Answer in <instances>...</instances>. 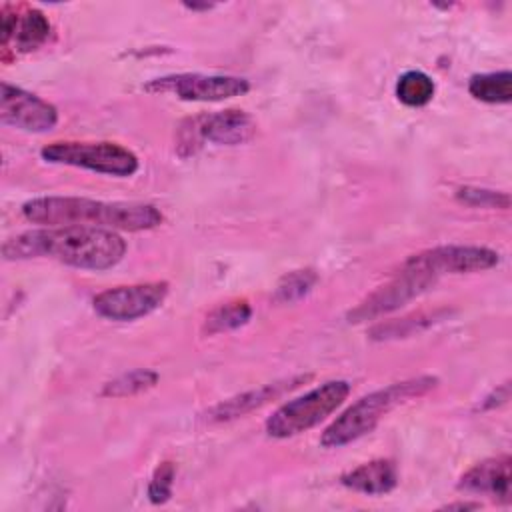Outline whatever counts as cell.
I'll list each match as a JSON object with an SVG mask.
<instances>
[{"mask_svg": "<svg viewBox=\"0 0 512 512\" xmlns=\"http://www.w3.org/2000/svg\"><path fill=\"white\" fill-rule=\"evenodd\" d=\"M436 382L438 380L434 376H418L362 396L322 432L320 444L324 448H340L348 442L362 438L376 428L384 414L412 398L424 396L436 386Z\"/></svg>", "mask_w": 512, "mask_h": 512, "instance_id": "3957f363", "label": "cell"}, {"mask_svg": "<svg viewBox=\"0 0 512 512\" xmlns=\"http://www.w3.org/2000/svg\"><path fill=\"white\" fill-rule=\"evenodd\" d=\"M252 316V308L246 300H232L226 304H220L214 308L204 322V332L208 334H218L226 330H234L242 324H246Z\"/></svg>", "mask_w": 512, "mask_h": 512, "instance_id": "ac0fdd59", "label": "cell"}, {"mask_svg": "<svg viewBox=\"0 0 512 512\" xmlns=\"http://www.w3.org/2000/svg\"><path fill=\"white\" fill-rule=\"evenodd\" d=\"M174 476H176V468L172 462H162L154 470L152 480L148 484V498L152 504H164L170 500Z\"/></svg>", "mask_w": 512, "mask_h": 512, "instance_id": "603a6c76", "label": "cell"}, {"mask_svg": "<svg viewBox=\"0 0 512 512\" xmlns=\"http://www.w3.org/2000/svg\"><path fill=\"white\" fill-rule=\"evenodd\" d=\"M434 318H436V314H414V316H406V318H400V320H390L386 324H378L372 330V338L384 340V338L408 336L410 332L432 324Z\"/></svg>", "mask_w": 512, "mask_h": 512, "instance_id": "44dd1931", "label": "cell"}, {"mask_svg": "<svg viewBox=\"0 0 512 512\" xmlns=\"http://www.w3.org/2000/svg\"><path fill=\"white\" fill-rule=\"evenodd\" d=\"M458 488L472 494H488L500 502H510L512 476L510 456L486 458L474 464L458 482Z\"/></svg>", "mask_w": 512, "mask_h": 512, "instance_id": "8fae6325", "label": "cell"}, {"mask_svg": "<svg viewBox=\"0 0 512 512\" xmlns=\"http://www.w3.org/2000/svg\"><path fill=\"white\" fill-rule=\"evenodd\" d=\"M342 484L350 490L368 494V496H380L388 494L398 484V470L396 464L388 458H378L366 464H360L358 468L342 474Z\"/></svg>", "mask_w": 512, "mask_h": 512, "instance_id": "5bb4252c", "label": "cell"}, {"mask_svg": "<svg viewBox=\"0 0 512 512\" xmlns=\"http://www.w3.org/2000/svg\"><path fill=\"white\" fill-rule=\"evenodd\" d=\"M52 164H66L108 176H132L138 170V156L114 142H52L40 150Z\"/></svg>", "mask_w": 512, "mask_h": 512, "instance_id": "5b68a950", "label": "cell"}, {"mask_svg": "<svg viewBox=\"0 0 512 512\" xmlns=\"http://www.w3.org/2000/svg\"><path fill=\"white\" fill-rule=\"evenodd\" d=\"M126 254V240L108 228L50 226L12 236L2 246L6 260L54 258L84 270H108Z\"/></svg>", "mask_w": 512, "mask_h": 512, "instance_id": "6da1fadb", "label": "cell"}, {"mask_svg": "<svg viewBox=\"0 0 512 512\" xmlns=\"http://www.w3.org/2000/svg\"><path fill=\"white\" fill-rule=\"evenodd\" d=\"M0 118L4 124L24 132H48L58 122V110L40 96L20 86L2 82Z\"/></svg>", "mask_w": 512, "mask_h": 512, "instance_id": "30bf717a", "label": "cell"}, {"mask_svg": "<svg viewBox=\"0 0 512 512\" xmlns=\"http://www.w3.org/2000/svg\"><path fill=\"white\" fill-rule=\"evenodd\" d=\"M50 22L38 8H24L16 12V26H14V46L18 52H32L48 40Z\"/></svg>", "mask_w": 512, "mask_h": 512, "instance_id": "9a60e30c", "label": "cell"}, {"mask_svg": "<svg viewBox=\"0 0 512 512\" xmlns=\"http://www.w3.org/2000/svg\"><path fill=\"white\" fill-rule=\"evenodd\" d=\"M198 128H200L202 140L224 144V146L244 144L256 132V124L250 118V114L236 108L198 116Z\"/></svg>", "mask_w": 512, "mask_h": 512, "instance_id": "7c38bea8", "label": "cell"}, {"mask_svg": "<svg viewBox=\"0 0 512 512\" xmlns=\"http://www.w3.org/2000/svg\"><path fill=\"white\" fill-rule=\"evenodd\" d=\"M22 214L32 224L92 226L140 232L156 228L162 212L142 202H102L78 196H40L22 204Z\"/></svg>", "mask_w": 512, "mask_h": 512, "instance_id": "7a4b0ae2", "label": "cell"}, {"mask_svg": "<svg viewBox=\"0 0 512 512\" xmlns=\"http://www.w3.org/2000/svg\"><path fill=\"white\" fill-rule=\"evenodd\" d=\"M348 394L350 384L346 380L324 382L310 392L282 404L266 420V432L272 438H290L306 432L326 420L332 412H336V408L344 404Z\"/></svg>", "mask_w": 512, "mask_h": 512, "instance_id": "277c9868", "label": "cell"}, {"mask_svg": "<svg viewBox=\"0 0 512 512\" xmlns=\"http://www.w3.org/2000/svg\"><path fill=\"white\" fill-rule=\"evenodd\" d=\"M434 284H436V280L430 278L428 274H422V272H416V270H408V268L402 266V270H400V274L396 278H392L388 284L376 288L366 300H362L348 314V318H350V322H362V320L380 318L382 314L398 310L400 306H404L412 298L420 296L422 292H426Z\"/></svg>", "mask_w": 512, "mask_h": 512, "instance_id": "9c48e42d", "label": "cell"}, {"mask_svg": "<svg viewBox=\"0 0 512 512\" xmlns=\"http://www.w3.org/2000/svg\"><path fill=\"white\" fill-rule=\"evenodd\" d=\"M434 80L420 70H408L404 72L396 82V96L402 104L420 108L426 106L434 96Z\"/></svg>", "mask_w": 512, "mask_h": 512, "instance_id": "e0dca14e", "label": "cell"}, {"mask_svg": "<svg viewBox=\"0 0 512 512\" xmlns=\"http://www.w3.org/2000/svg\"><path fill=\"white\" fill-rule=\"evenodd\" d=\"M158 382V374L152 370H132L128 374L118 376L116 380L108 382L102 390L104 396H114V398H124V396H134L138 392H144L152 388Z\"/></svg>", "mask_w": 512, "mask_h": 512, "instance_id": "d6986e66", "label": "cell"}, {"mask_svg": "<svg viewBox=\"0 0 512 512\" xmlns=\"http://www.w3.org/2000/svg\"><path fill=\"white\" fill-rule=\"evenodd\" d=\"M500 262V254L486 246H436L412 254L404 268L428 274L438 280L444 274H464V272H480L494 268Z\"/></svg>", "mask_w": 512, "mask_h": 512, "instance_id": "8992f818", "label": "cell"}, {"mask_svg": "<svg viewBox=\"0 0 512 512\" xmlns=\"http://www.w3.org/2000/svg\"><path fill=\"white\" fill-rule=\"evenodd\" d=\"M184 6H186V8H190V10H210L214 4H208V2H204V4H196V2H184Z\"/></svg>", "mask_w": 512, "mask_h": 512, "instance_id": "cb8c5ba5", "label": "cell"}, {"mask_svg": "<svg viewBox=\"0 0 512 512\" xmlns=\"http://www.w3.org/2000/svg\"><path fill=\"white\" fill-rule=\"evenodd\" d=\"M480 504H470V502H454V504H448L446 508H478Z\"/></svg>", "mask_w": 512, "mask_h": 512, "instance_id": "d4e9b609", "label": "cell"}, {"mask_svg": "<svg viewBox=\"0 0 512 512\" xmlns=\"http://www.w3.org/2000/svg\"><path fill=\"white\" fill-rule=\"evenodd\" d=\"M310 380V374L306 376H292V378H284V380H278V382H272V384H264L256 390H250V392H244L240 396H234V398H228L224 402H220L218 406H214L210 412H208V420L212 422H224V420H232V418H238V416H244L246 412H252L254 408H260L264 404H268L270 400L294 390L296 386H300L302 382Z\"/></svg>", "mask_w": 512, "mask_h": 512, "instance_id": "4fadbf2b", "label": "cell"}, {"mask_svg": "<svg viewBox=\"0 0 512 512\" xmlns=\"http://www.w3.org/2000/svg\"><path fill=\"white\" fill-rule=\"evenodd\" d=\"M168 296L166 282H144V284H130V286H116L108 288L94 296V310L102 318L128 322L142 316H148Z\"/></svg>", "mask_w": 512, "mask_h": 512, "instance_id": "52a82bcc", "label": "cell"}, {"mask_svg": "<svg viewBox=\"0 0 512 512\" xmlns=\"http://www.w3.org/2000/svg\"><path fill=\"white\" fill-rule=\"evenodd\" d=\"M316 280H318V274L312 268L292 270L278 282L274 298L278 302H296L312 290Z\"/></svg>", "mask_w": 512, "mask_h": 512, "instance_id": "ffe728a7", "label": "cell"}, {"mask_svg": "<svg viewBox=\"0 0 512 512\" xmlns=\"http://www.w3.org/2000/svg\"><path fill=\"white\" fill-rule=\"evenodd\" d=\"M148 92H172L180 100L218 102L242 96L250 90V82L240 76L222 74H172L146 84Z\"/></svg>", "mask_w": 512, "mask_h": 512, "instance_id": "ba28073f", "label": "cell"}, {"mask_svg": "<svg viewBox=\"0 0 512 512\" xmlns=\"http://www.w3.org/2000/svg\"><path fill=\"white\" fill-rule=\"evenodd\" d=\"M458 202L468 204V206H482V208H510V196L506 192H496L488 188H474V186H464L458 188L456 192Z\"/></svg>", "mask_w": 512, "mask_h": 512, "instance_id": "7402d4cb", "label": "cell"}, {"mask_svg": "<svg viewBox=\"0 0 512 512\" xmlns=\"http://www.w3.org/2000/svg\"><path fill=\"white\" fill-rule=\"evenodd\" d=\"M468 92L488 104H508L512 100V74L508 70L474 74L468 82Z\"/></svg>", "mask_w": 512, "mask_h": 512, "instance_id": "2e32d148", "label": "cell"}]
</instances>
